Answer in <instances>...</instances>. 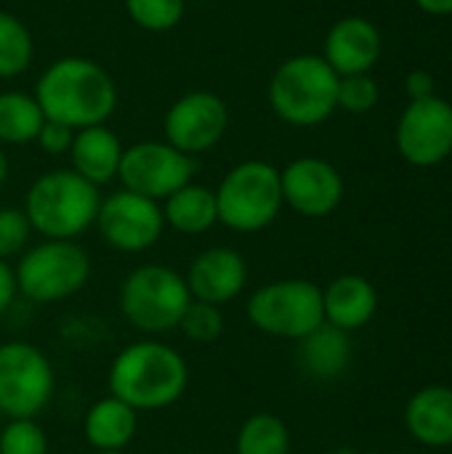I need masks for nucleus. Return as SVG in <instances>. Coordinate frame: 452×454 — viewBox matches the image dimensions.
Segmentation results:
<instances>
[{"label":"nucleus","instance_id":"1","mask_svg":"<svg viewBox=\"0 0 452 454\" xmlns=\"http://www.w3.org/2000/svg\"><path fill=\"white\" fill-rule=\"evenodd\" d=\"M45 120L72 130L107 125L117 109V85L109 69L85 56H61L51 61L32 90Z\"/></svg>","mask_w":452,"mask_h":454},{"label":"nucleus","instance_id":"2","mask_svg":"<svg viewBox=\"0 0 452 454\" xmlns=\"http://www.w3.org/2000/svg\"><path fill=\"white\" fill-rule=\"evenodd\" d=\"M109 394L136 412H157L176 404L189 386L186 359L168 343L144 338L128 343L109 364Z\"/></svg>","mask_w":452,"mask_h":454},{"label":"nucleus","instance_id":"3","mask_svg":"<svg viewBox=\"0 0 452 454\" xmlns=\"http://www.w3.org/2000/svg\"><path fill=\"white\" fill-rule=\"evenodd\" d=\"M101 205L99 186L72 168L37 176L24 194V215L43 239H77L96 223Z\"/></svg>","mask_w":452,"mask_h":454},{"label":"nucleus","instance_id":"4","mask_svg":"<svg viewBox=\"0 0 452 454\" xmlns=\"http://www.w3.org/2000/svg\"><path fill=\"white\" fill-rule=\"evenodd\" d=\"M338 80L320 53H298L277 64L266 98L285 125L314 128L338 109Z\"/></svg>","mask_w":452,"mask_h":454},{"label":"nucleus","instance_id":"5","mask_svg":"<svg viewBox=\"0 0 452 454\" xmlns=\"http://www.w3.org/2000/svg\"><path fill=\"white\" fill-rule=\"evenodd\" d=\"M216 192L218 223L237 234H256L269 229L282 202L280 168L266 160H242L226 170Z\"/></svg>","mask_w":452,"mask_h":454},{"label":"nucleus","instance_id":"6","mask_svg":"<svg viewBox=\"0 0 452 454\" xmlns=\"http://www.w3.org/2000/svg\"><path fill=\"white\" fill-rule=\"evenodd\" d=\"M192 303L184 274L163 263L136 266L120 285L117 306L123 319L141 335H165L178 327Z\"/></svg>","mask_w":452,"mask_h":454},{"label":"nucleus","instance_id":"7","mask_svg":"<svg viewBox=\"0 0 452 454\" xmlns=\"http://www.w3.org/2000/svg\"><path fill=\"white\" fill-rule=\"evenodd\" d=\"M91 255L75 239H43L13 266L16 290L29 303L51 306L77 295L91 279Z\"/></svg>","mask_w":452,"mask_h":454},{"label":"nucleus","instance_id":"8","mask_svg":"<svg viewBox=\"0 0 452 454\" xmlns=\"http://www.w3.org/2000/svg\"><path fill=\"white\" fill-rule=\"evenodd\" d=\"M250 327L269 338L304 340L325 325L322 287L312 279H274L250 293L245 303Z\"/></svg>","mask_w":452,"mask_h":454},{"label":"nucleus","instance_id":"9","mask_svg":"<svg viewBox=\"0 0 452 454\" xmlns=\"http://www.w3.org/2000/svg\"><path fill=\"white\" fill-rule=\"evenodd\" d=\"M51 359L27 340L0 346V415L3 420H37L53 399Z\"/></svg>","mask_w":452,"mask_h":454},{"label":"nucleus","instance_id":"10","mask_svg":"<svg viewBox=\"0 0 452 454\" xmlns=\"http://www.w3.org/2000/svg\"><path fill=\"white\" fill-rule=\"evenodd\" d=\"M194 173L197 160L178 152L168 141H136L123 152L117 181L128 192L163 202L181 186L192 184Z\"/></svg>","mask_w":452,"mask_h":454},{"label":"nucleus","instance_id":"11","mask_svg":"<svg viewBox=\"0 0 452 454\" xmlns=\"http://www.w3.org/2000/svg\"><path fill=\"white\" fill-rule=\"evenodd\" d=\"M93 226L104 245L117 253L136 255L160 242L165 231V218L160 202L128 189H117L109 197H101Z\"/></svg>","mask_w":452,"mask_h":454},{"label":"nucleus","instance_id":"12","mask_svg":"<svg viewBox=\"0 0 452 454\" xmlns=\"http://www.w3.org/2000/svg\"><path fill=\"white\" fill-rule=\"evenodd\" d=\"M229 128V106L213 90H189L178 96L163 117V141L197 157L221 144Z\"/></svg>","mask_w":452,"mask_h":454},{"label":"nucleus","instance_id":"13","mask_svg":"<svg viewBox=\"0 0 452 454\" xmlns=\"http://www.w3.org/2000/svg\"><path fill=\"white\" fill-rule=\"evenodd\" d=\"M397 152L416 168H434L452 154V104L442 96L410 101L394 130Z\"/></svg>","mask_w":452,"mask_h":454},{"label":"nucleus","instance_id":"14","mask_svg":"<svg viewBox=\"0 0 452 454\" xmlns=\"http://www.w3.org/2000/svg\"><path fill=\"white\" fill-rule=\"evenodd\" d=\"M282 202L304 218H325L344 200L338 168L322 157H296L280 170Z\"/></svg>","mask_w":452,"mask_h":454},{"label":"nucleus","instance_id":"15","mask_svg":"<svg viewBox=\"0 0 452 454\" xmlns=\"http://www.w3.org/2000/svg\"><path fill=\"white\" fill-rule=\"evenodd\" d=\"M184 279L192 301L221 309L248 287V261L234 247H208L192 258Z\"/></svg>","mask_w":452,"mask_h":454},{"label":"nucleus","instance_id":"16","mask_svg":"<svg viewBox=\"0 0 452 454\" xmlns=\"http://www.w3.org/2000/svg\"><path fill=\"white\" fill-rule=\"evenodd\" d=\"M320 56L338 77L370 74L381 59V32L365 16H344L328 29Z\"/></svg>","mask_w":452,"mask_h":454},{"label":"nucleus","instance_id":"17","mask_svg":"<svg viewBox=\"0 0 452 454\" xmlns=\"http://www.w3.org/2000/svg\"><path fill=\"white\" fill-rule=\"evenodd\" d=\"M123 141L109 125H91L75 130L69 146V162L77 176H83L93 186H107L117 181V170L123 162Z\"/></svg>","mask_w":452,"mask_h":454},{"label":"nucleus","instance_id":"18","mask_svg":"<svg viewBox=\"0 0 452 454\" xmlns=\"http://www.w3.org/2000/svg\"><path fill=\"white\" fill-rule=\"evenodd\" d=\"M322 311L328 325L344 333H357L376 317L378 293L370 279L360 274H344L322 290Z\"/></svg>","mask_w":452,"mask_h":454},{"label":"nucleus","instance_id":"19","mask_svg":"<svg viewBox=\"0 0 452 454\" xmlns=\"http://www.w3.org/2000/svg\"><path fill=\"white\" fill-rule=\"evenodd\" d=\"M408 434L424 447H452V388L426 386L405 407Z\"/></svg>","mask_w":452,"mask_h":454},{"label":"nucleus","instance_id":"20","mask_svg":"<svg viewBox=\"0 0 452 454\" xmlns=\"http://www.w3.org/2000/svg\"><path fill=\"white\" fill-rule=\"evenodd\" d=\"M136 428H139V412L112 394L93 402L83 420V434L85 442L93 447V452L125 450L133 442Z\"/></svg>","mask_w":452,"mask_h":454},{"label":"nucleus","instance_id":"21","mask_svg":"<svg viewBox=\"0 0 452 454\" xmlns=\"http://www.w3.org/2000/svg\"><path fill=\"white\" fill-rule=\"evenodd\" d=\"M165 226L184 237H200L218 223L216 192L205 184H186L160 202Z\"/></svg>","mask_w":452,"mask_h":454},{"label":"nucleus","instance_id":"22","mask_svg":"<svg viewBox=\"0 0 452 454\" xmlns=\"http://www.w3.org/2000/svg\"><path fill=\"white\" fill-rule=\"evenodd\" d=\"M301 343V364L304 370L312 375V378H320V380H333L338 378L349 362H352V340H349V333L333 327V325H322L317 327L312 335H306Z\"/></svg>","mask_w":452,"mask_h":454},{"label":"nucleus","instance_id":"23","mask_svg":"<svg viewBox=\"0 0 452 454\" xmlns=\"http://www.w3.org/2000/svg\"><path fill=\"white\" fill-rule=\"evenodd\" d=\"M43 122H45V114L32 93H24V90L0 93V144L3 146L35 144Z\"/></svg>","mask_w":452,"mask_h":454},{"label":"nucleus","instance_id":"24","mask_svg":"<svg viewBox=\"0 0 452 454\" xmlns=\"http://www.w3.org/2000/svg\"><path fill=\"white\" fill-rule=\"evenodd\" d=\"M234 454H290V431L272 412H253L237 431Z\"/></svg>","mask_w":452,"mask_h":454},{"label":"nucleus","instance_id":"25","mask_svg":"<svg viewBox=\"0 0 452 454\" xmlns=\"http://www.w3.org/2000/svg\"><path fill=\"white\" fill-rule=\"evenodd\" d=\"M35 40L29 27L8 11H0V80H13L29 69Z\"/></svg>","mask_w":452,"mask_h":454},{"label":"nucleus","instance_id":"26","mask_svg":"<svg viewBox=\"0 0 452 454\" xmlns=\"http://www.w3.org/2000/svg\"><path fill=\"white\" fill-rule=\"evenodd\" d=\"M186 0H125L128 19L144 32H170L181 24Z\"/></svg>","mask_w":452,"mask_h":454},{"label":"nucleus","instance_id":"27","mask_svg":"<svg viewBox=\"0 0 452 454\" xmlns=\"http://www.w3.org/2000/svg\"><path fill=\"white\" fill-rule=\"evenodd\" d=\"M224 311L218 306L192 301L176 330H181V335L192 343H213L224 335Z\"/></svg>","mask_w":452,"mask_h":454},{"label":"nucleus","instance_id":"28","mask_svg":"<svg viewBox=\"0 0 452 454\" xmlns=\"http://www.w3.org/2000/svg\"><path fill=\"white\" fill-rule=\"evenodd\" d=\"M0 454H48V436L32 418L5 420L0 426Z\"/></svg>","mask_w":452,"mask_h":454},{"label":"nucleus","instance_id":"29","mask_svg":"<svg viewBox=\"0 0 452 454\" xmlns=\"http://www.w3.org/2000/svg\"><path fill=\"white\" fill-rule=\"evenodd\" d=\"M378 82L370 74H349L338 80V109L349 114H365L378 104Z\"/></svg>","mask_w":452,"mask_h":454},{"label":"nucleus","instance_id":"30","mask_svg":"<svg viewBox=\"0 0 452 454\" xmlns=\"http://www.w3.org/2000/svg\"><path fill=\"white\" fill-rule=\"evenodd\" d=\"M32 226L21 207H0V261L19 258L29 247Z\"/></svg>","mask_w":452,"mask_h":454},{"label":"nucleus","instance_id":"31","mask_svg":"<svg viewBox=\"0 0 452 454\" xmlns=\"http://www.w3.org/2000/svg\"><path fill=\"white\" fill-rule=\"evenodd\" d=\"M72 138H75V130L61 125V122H53V120H45L35 144L51 154V157H59V154H69V146H72Z\"/></svg>","mask_w":452,"mask_h":454},{"label":"nucleus","instance_id":"32","mask_svg":"<svg viewBox=\"0 0 452 454\" xmlns=\"http://www.w3.org/2000/svg\"><path fill=\"white\" fill-rule=\"evenodd\" d=\"M405 90H408L410 101H421V98L437 96L432 72H426V69H413V72L408 74V80H405Z\"/></svg>","mask_w":452,"mask_h":454},{"label":"nucleus","instance_id":"33","mask_svg":"<svg viewBox=\"0 0 452 454\" xmlns=\"http://www.w3.org/2000/svg\"><path fill=\"white\" fill-rule=\"evenodd\" d=\"M19 290H16V277H13V266L8 261H0V317L13 306Z\"/></svg>","mask_w":452,"mask_h":454},{"label":"nucleus","instance_id":"34","mask_svg":"<svg viewBox=\"0 0 452 454\" xmlns=\"http://www.w3.org/2000/svg\"><path fill=\"white\" fill-rule=\"evenodd\" d=\"M416 5L434 16H450L452 13V0H416Z\"/></svg>","mask_w":452,"mask_h":454},{"label":"nucleus","instance_id":"35","mask_svg":"<svg viewBox=\"0 0 452 454\" xmlns=\"http://www.w3.org/2000/svg\"><path fill=\"white\" fill-rule=\"evenodd\" d=\"M8 173H11V168H8V157H5V152L0 149V186L8 181Z\"/></svg>","mask_w":452,"mask_h":454},{"label":"nucleus","instance_id":"36","mask_svg":"<svg viewBox=\"0 0 452 454\" xmlns=\"http://www.w3.org/2000/svg\"><path fill=\"white\" fill-rule=\"evenodd\" d=\"M93 454H125V450H107V452H93Z\"/></svg>","mask_w":452,"mask_h":454},{"label":"nucleus","instance_id":"37","mask_svg":"<svg viewBox=\"0 0 452 454\" xmlns=\"http://www.w3.org/2000/svg\"><path fill=\"white\" fill-rule=\"evenodd\" d=\"M0 426H3V415H0Z\"/></svg>","mask_w":452,"mask_h":454},{"label":"nucleus","instance_id":"38","mask_svg":"<svg viewBox=\"0 0 452 454\" xmlns=\"http://www.w3.org/2000/svg\"><path fill=\"white\" fill-rule=\"evenodd\" d=\"M362 454H376V452H362Z\"/></svg>","mask_w":452,"mask_h":454}]
</instances>
